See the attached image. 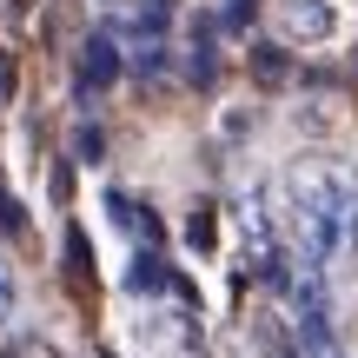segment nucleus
<instances>
[{"label":"nucleus","mask_w":358,"mask_h":358,"mask_svg":"<svg viewBox=\"0 0 358 358\" xmlns=\"http://www.w3.org/2000/svg\"><path fill=\"white\" fill-rule=\"evenodd\" d=\"M285 219H292V245L312 266L358 252V192L332 159H299L285 173Z\"/></svg>","instance_id":"f257e3e1"},{"label":"nucleus","mask_w":358,"mask_h":358,"mask_svg":"<svg viewBox=\"0 0 358 358\" xmlns=\"http://www.w3.org/2000/svg\"><path fill=\"white\" fill-rule=\"evenodd\" d=\"M127 73V53H120V34H87V47H80V87L87 93H100V87H113V80Z\"/></svg>","instance_id":"f03ea898"},{"label":"nucleus","mask_w":358,"mask_h":358,"mask_svg":"<svg viewBox=\"0 0 358 358\" xmlns=\"http://www.w3.org/2000/svg\"><path fill=\"white\" fill-rule=\"evenodd\" d=\"M279 34L299 40V47H306V40H325L332 34V7H325V0H279Z\"/></svg>","instance_id":"7ed1b4c3"},{"label":"nucleus","mask_w":358,"mask_h":358,"mask_svg":"<svg viewBox=\"0 0 358 358\" xmlns=\"http://www.w3.org/2000/svg\"><path fill=\"white\" fill-rule=\"evenodd\" d=\"M106 219H113L120 232H133L140 245H159V219L146 213V206L133 199V192H106Z\"/></svg>","instance_id":"20e7f679"},{"label":"nucleus","mask_w":358,"mask_h":358,"mask_svg":"<svg viewBox=\"0 0 358 358\" xmlns=\"http://www.w3.org/2000/svg\"><path fill=\"white\" fill-rule=\"evenodd\" d=\"M66 272H73L80 285L93 279V259H87V232H66Z\"/></svg>","instance_id":"39448f33"},{"label":"nucleus","mask_w":358,"mask_h":358,"mask_svg":"<svg viewBox=\"0 0 358 358\" xmlns=\"http://www.w3.org/2000/svg\"><path fill=\"white\" fill-rule=\"evenodd\" d=\"M13 306H20V285H13V266L0 259V325L13 319Z\"/></svg>","instance_id":"423d86ee"},{"label":"nucleus","mask_w":358,"mask_h":358,"mask_svg":"<svg viewBox=\"0 0 358 358\" xmlns=\"http://www.w3.org/2000/svg\"><path fill=\"white\" fill-rule=\"evenodd\" d=\"M219 27H232V34L252 27V0H226V7H219Z\"/></svg>","instance_id":"0eeeda50"},{"label":"nucleus","mask_w":358,"mask_h":358,"mask_svg":"<svg viewBox=\"0 0 358 358\" xmlns=\"http://www.w3.org/2000/svg\"><path fill=\"white\" fill-rule=\"evenodd\" d=\"M73 153H80V159L93 166V159L106 153V146H100V127H80V133H73Z\"/></svg>","instance_id":"6e6552de"},{"label":"nucleus","mask_w":358,"mask_h":358,"mask_svg":"<svg viewBox=\"0 0 358 358\" xmlns=\"http://www.w3.org/2000/svg\"><path fill=\"white\" fill-rule=\"evenodd\" d=\"M186 239L199 245V252H213V213H192V226H186Z\"/></svg>","instance_id":"1a4fd4ad"},{"label":"nucleus","mask_w":358,"mask_h":358,"mask_svg":"<svg viewBox=\"0 0 358 358\" xmlns=\"http://www.w3.org/2000/svg\"><path fill=\"white\" fill-rule=\"evenodd\" d=\"M0 100H7V66H0Z\"/></svg>","instance_id":"9d476101"}]
</instances>
